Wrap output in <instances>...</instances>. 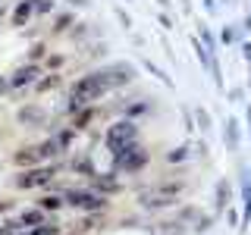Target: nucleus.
Here are the masks:
<instances>
[{
    "label": "nucleus",
    "mask_w": 251,
    "mask_h": 235,
    "mask_svg": "<svg viewBox=\"0 0 251 235\" xmlns=\"http://www.w3.org/2000/svg\"><path fill=\"white\" fill-rule=\"evenodd\" d=\"M148 166H151V147H145L141 141L132 144L126 154L110 157V169H113L116 176H138V172H145Z\"/></svg>",
    "instance_id": "nucleus-5"
},
{
    "label": "nucleus",
    "mask_w": 251,
    "mask_h": 235,
    "mask_svg": "<svg viewBox=\"0 0 251 235\" xmlns=\"http://www.w3.org/2000/svg\"><path fill=\"white\" fill-rule=\"evenodd\" d=\"M135 204L141 210H167V207H176V198H167V194H160L157 188L151 185V188H141V191L135 194Z\"/></svg>",
    "instance_id": "nucleus-11"
},
{
    "label": "nucleus",
    "mask_w": 251,
    "mask_h": 235,
    "mask_svg": "<svg viewBox=\"0 0 251 235\" xmlns=\"http://www.w3.org/2000/svg\"><path fill=\"white\" fill-rule=\"evenodd\" d=\"M157 3H160V6H167V10H170V0H157Z\"/></svg>",
    "instance_id": "nucleus-44"
},
{
    "label": "nucleus",
    "mask_w": 251,
    "mask_h": 235,
    "mask_svg": "<svg viewBox=\"0 0 251 235\" xmlns=\"http://www.w3.org/2000/svg\"><path fill=\"white\" fill-rule=\"evenodd\" d=\"M0 3H3V0H0Z\"/></svg>",
    "instance_id": "nucleus-46"
},
{
    "label": "nucleus",
    "mask_w": 251,
    "mask_h": 235,
    "mask_svg": "<svg viewBox=\"0 0 251 235\" xmlns=\"http://www.w3.org/2000/svg\"><path fill=\"white\" fill-rule=\"evenodd\" d=\"M113 16H116V22L123 25V31H132V16L123 10V6H113Z\"/></svg>",
    "instance_id": "nucleus-34"
},
{
    "label": "nucleus",
    "mask_w": 251,
    "mask_h": 235,
    "mask_svg": "<svg viewBox=\"0 0 251 235\" xmlns=\"http://www.w3.org/2000/svg\"><path fill=\"white\" fill-rule=\"evenodd\" d=\"M69 10H85V6H91V0H66Z\"/></svg>",
    "instance_id": "nucleus-38"
},
{
    "label": "nucleus",
    "mask_w": 251,
    "mask_h": 235,
    "mask_svg": "<svg viewBox=\"0 0 251 235\" xmlns=\"http://www.w3.org/2000/svg\"><path fill=\"white\" fill-rule=\"evenodd\" d=\"M220 3H232V0H220Z\"/></svg>",
    "instance_id": "nucleus-45"
},
{
    "label": "nucleus",
    "mask_w": 251,
    "mask_h": 235,
    "mask_svg": "<svg viewBox=\"0 0 251 235\" xmlns=\"http://www.w3.org/2000/svg\"><path fill=\"white\" fill-rule=\"evenodd\" d=\"M100 116H110V110H107L104 104H88V107H78L75 113H69V116H66V122L73 125L75 132H88L91 125L100 119Z\"/></svg>",
    "instance_id": "nucleus-9"
},
{
    "label": "nucleus",
    "mask_w": 251,
    "mask_h": 235,
    "mask_svg": "<svg viewBox=\"0 0 251 235\" xmlns=\"http://www.w3.org/2000/svg\"><path fill=\"white\" fill-rule=\"evenodd\" d=\"M157 22H160L163 28H173V16L170 13H160V16H157Z\"/></svg>",
    "instance_id": "nucleus-39"
},
{
    "label": "nucleus",
    "mask_w": 251,
    "mask_h": 235,
    "mask_svg": "<svg viewBox=\"0 0 251 235\" xmlns=\"http://www.w3.org/2000/svg\"><path fill=\"white\" fill-rule=\"evenodd\" d=\"M245 116H248V135H251V104L245 107Z\"/></svg>",
    "instance_id": "nucleus-42"
},
{
    "label": "nucleus",
    "mask_w": 251,
    "mask_h": 235,
    "mask_svg": "<svg viewBox=\"0 0 251 235\" xmlns=\"http://www.w3.org/2000/svg\"><path fill=\"white\" fill-rule=\"evenodd\" d=\"M75 22H78L75 10H69V6H66V10H60V6H57V13L50 16V28H47V35H50V38H63L69 28L75 25Z\"/></svg>",
    "instance_id": "nucleus-12"
},
{
    "label": "nucleus",
    "mask_w": 251,
    "mask_h": 235,
    "mask_svg": "<svg viewBox=\"0 0 251 235\" xmlns=\"http://www.w3.org/2000/svg\"><path fill=\"white\" fill-rule=\"evenodd\" d=\"M179 110H182V129L188 132V135H195V132H198V129H195V116H192V107H179Z\"/></svg>",
    "instance_id": "nucleus-32"
},
{
    "label": "nucleus",
    "mask_w": 251,
    "mask_h": 235,
    "mask_svg": "<svg viewBox=\"0 0 251 235\" xmlns=\"http://www.w3.org/2000/svg\"><path fill=\"white\" fill-rule=\"evenodd\" d=\"M192 116H195V129H198L201 135L207 138L210 132H214V116H210V110L201 107V104H195V107H192Z\"/></svg>",
    "instance_id": "nucleus-21"
},
{
    "label": "nucleus",
    "mask_w": 251,
    "mask_h": 235,
    "mask_svg": "<svg viewBox=\"0 0 251 235\" xmlns=\"http://www.w3.org/2000/svg\"><path fill=\"white\" fill-rule=\"evenodd\" d=\"M242 25H245V28H248V31H251V13H248V16H245V22H242Z\"/></svg>",
    "instance_id": "nucleus-43"
},
{
    "label": "nucleus",
    "mask_w": 251,
    "mask_h": 235,
    "mask_svg": "<svg viewBox=\"0 0 251 235\" xmlns=\"http://www.w3.org/2000/svg\"><path fill=\"white\" fill-rule=\"evenodd\" d=\"M154 188L160 194H167V198H182L185 194V188H188V182L185 179H179V176H167V179H160V182H154Z\"/></svg>",
    "instance_id": "nucleus-18"
},
{
    "label": "nucleus",
    "mask_w": 251,
    "mask_h": 235,
    "mask_svg": "<svg viewBox=\"0 0 251 235\" xmlns=\"http://www.w3.org/2000/svg\"><path fill=\"white\" fill-rule=\"evenodd\" d=\"M204 10L214 16V13H217V0H204Z\"/></svg>",
    "instance_id": "nucleus-41"
},
{
    "label": "nucleus",
    "mask_w": 251,
    "mask_h": 235,
    "mask_svg": "<svg viewBox=\"0 0 251 235\" xmlns=\"http://www.w3.org/2000/svg\"><path fill=\"white\" fill-rule=\"evenodd\" d=\"M47 53H50L47 41H31V44H28V50H25V63H41Z\"/></svg>",
    "instance_id": "nucleus-27"
},
{
    "label": "nucleus",
    "mask_w": 251,
    "mask_h": 235,
    "mask_svg": "<svg viewBox=\"0 0 251 235\" xmlns=\"http://www.w3.org/2000/svg\"><path fill=\"white\" fill-rule=\"evenodd\" d=\"M207 72H210V78H214L217 91H223V94H226V85H223V66H220V53H217L214 60H210V69H207Z\"/></svg>",
    "instance_id": "nucleus-28"
},
{
    "label": "nucleus",
    "mask_w": 251,
    "mask_h": 235,
    "mask_svg": "<svg viewBox=\"0 0 251 235\" xmlns=\"http://www.w3.org/2000/svg\"><path fill=\"white\" fill-rule=\"evenodd\" d=\"M63 166H66L69 176H82V179H88L98 172V166H94V154L85 147V151H75V154H66L63 157Z\"/></svg>",
    "instance_id": "nucleus-10"
},
{
    "label": "nucleus",
    "mask_w": 251,
    "mask_h": 235,
    "mask_svg": "<svg viewBox=\"0 0 251 235\" xmlns=\"http://www.w3.org/2000/svg\"><path fill=\"white\" fill-rule=\"evenodd\" d=\"M63 85H66V72H44V75L38 78L35 85H31V91H35L38 97H44V94H53V91H60Z\"/></svg>",
    "instance_id": "nucleus-15"
},
{
    "label": "nucleus",
    "mask_w": 251,
    "mask_h": 235,
    "mask_svg": "<svg viewBox=\"0 0 251 235\" xmlns=\"http://www.w3.org/2000/svg\"><path fill=\"white\" fill-rule=\"evenodd\" d=\"M188 44H192V50H195V57H198V63L204 69H210V60H214V53L207 50V47L201 44V38L198 35H188Z\"/></svg>",
    "instance_id": "nucleus-26"
},
{
    "label": "nucleus",
    "mask_w": 251,
    "mask_h": 235,
    "mask_svg": "<svg viewBox=\"0 0 251 235\" xmlns=\"http://www.w3.org/2000/svg\"><path fill=\"white\" fill-rule=\"evenodd\" d=\"M60 172H66L63 160L38 163V166H28V169H16V176L10 179V188H16V191H41V188H47Z\"/></svg>",
    "instance_id": "nucleus-2"
},
{
    "label": "nucleus",
    "mask_w": 251,
    "mask_h": 235,
    "mask_svg": "<svg viewBox=\"0 0 251 235\" xmlns=\"http://www.w3.org/2000/svg\"><path fill=\"white\" fill-rule=\"evenodd\" d=\"M214 201H217L214 216H223V210L229 207V201H232V182H229L226 176L217 179V185H214Z\"/></svg>",
    "instance_id": "nucleus-16"
},
{
    "label": "nucleus",
    "mask_w": 251,
    "mask_h": 235,
    "mask_svg": "<svg viewBox=\"0 0 251 235\" xmlns=\"http://www.w3.org/2000/svg\"><path fill=\"white\" fill-rule=\"evenodd\" d=\"M13 207H16V201H13V198H0V216H3V213H10Z\"/></svg>",
    "instance_id": "nucleus-37"
},
{
    "label": "nucleus",
    "mask_w": 251,
    "mask_h": 235,
    "mask_svg": "<svg viewBox=\"0 0 251 235\" xmlns=\"http://www.w3.org/2000/svg\"><path fill=\"white\" fill-rule=\"evenodd\" d=\"M10 163L16 169H28V166H38L41 163V157H38V147L35 141H25V144H19L16 151L10 154Z\"/></svg>",
    "instance_id": "nucleus-13"
},
{
    "label": "nucleus",
    "mask_w": 251,
    "mask_h": 235,
    "mask_svg": "<svg viewBox=\"0 0 251 235\" xmlns=\"http://www.w3.org/2000/svg\"><path fill=\"white\" fill-rule=\"evenodd\" d=\"M188 160H192V141H182V144L170 147V151L163 154V163H167V166H182Z\"/></svg>",
    "instance_id": "nucleus-19"
},
{
    "label": "nucleus",
    "mask_w": 251,
    "mask_h": 235,
    "mask_svg": "<svg viewBox=\"0 0 251 235\" xmlns=\"http://www.w3.org/2000/svg\"><path fill=\"white\" fill-rule=\"evenodd\" d=\"M141 66H145V69H148V72H151V75H157V78H160V82H163V85H167V88H173V78H170L167 72H163V69H160V66H157V63H154V60H148V57H145V60H141Z\"/></svg>",
    "instance_id": "nucleus-29"
},
{
    "label": "nucleus",
    "mask_w": 251,
    "mask_h": 235,
    "mask_svg": "<svg viewBox=\"0 0 251 235\" xmlns=\"http://www.w3.org/2000/svg\"><path fill=\"white\" fill-rule=\"evenodd\" d=\"M113 94V85H110V78L100 72V66L88 69V72H82L78 78L66 85V104H63L60 113L69 116L75 113L78 107H88V104H104V100Z\"/></svg>",
    "instance_id": "nucleus-1"
},
{
    "label": "nucleus",
    "mask_w": 251,
    "mask_h": 235,
    "mask_svg": "<svg viewBox=\"0 0 251 235\" xmlns=\"http://www.w3.org/2000/svg\"><path fill=\"white\" fill-rule=\"evenodd\" d=\"M53 13H57V0H35V19H44Z\"/></svg>",
    "instance_id": "nucleus-30"
},
{
    "label": "nucleus",
    "mask_w": 251,
    "mask_h": 235,
    "mask_svg": "<svg viewBox=\"0 0 251 235\" xmlns=\"http://www.w3.org/2000/svg\"><path fill=\"white\" fill-rule=\"evenodd\" d=\"M195 35H198V38H201V44H204V47H207V50L217 57V53H220V44H217V35L210 31L207 22H198V31H195Z\"/></svg>",
    "instance_id": "nucleus-25"
},
{
    "label": "nucleus",
    "mask_w": 251,
    "mask_h": 235,
    "mask_svg": "<svg viewBox=\"0 0 251 235\" xmlns=\"http://www.w3.org/2000/svg\"><path fill=\"white\" fill-rule=\"evenodd\" d=\"M242 35H245V25H242V22L223 25V28H220V44H223V47H232V44L242 41Z\"/></svg>",
    "instance_id": "nucleus-23"
},
{
    "label": "nucleus",
    "mask_w": 251,
    "mask_h": 235,
    "mask_svg": "<svg viewBox=\"0 0 251 235\" xmlns=\"http://www.w3.org/2000/svg\"><path fill=\"white\" fill-rule=\"evenodd\" d=\"M100 72L110 78V85H113V94H116V91L129 88V85H135L138 66H135V63H129V60H113V63H104V66H100Z\"/></svg>",
    "instance_id": "nucleus-7"
},
{
    "label": "nucleus",
    "mask_w": 251,
    "mask_h": 235,
    "mask_svg": "<svg viewBox=\"0 0 251 235\" xmlns=\"http://www.w3.org/2000/svg\"><path fill=\"white\" fill-rule=\"evenodd\" d=\"M242 94H245L242 88H229V91H226V100H229V104H239V100H242Z\"/></svg>",
    "instance_id": "nucleus-36"
},
{
    "label": "nucleus",
    "mask_w": 251,
    "mask_h": 235,
    "mask_svg": "<svg viewBox=\"0 0 251 235\" xmlns=\"http://www.w3.org/2000/svg\"><path fill=\"white\" fill-rule=\"evenodd\" d=\"M239 138H242V125L235 116H226L223 119V144H226V151L235 154L239 151Z\"/></svg>",
    "instance_id": "nucleus-17"
},
{
    "label": "nucleus",
    "mask_w": 251,
    "mask_h": 235,
    "mask_svg": "<svg viewBox=\"0 0 251 235\" xmlns=\"http://www.w3.org/2000/svg\"><path fill=\"white\" fill-rule=\"evenodd\" d=\"M35 19V0H16V6L10 10V25L13 28H28Z\"/></svg>",
    "instance_id": "nucleus-14"
},
{
    "label": "nucleus",
    "mask_w": 251,
    "mask_h": 235,
    "mask_svg": "<svg viewBox=\"0 0 251 235\" xmlns=\"http://www.w3.org/2000/svg\"><path fill=\"white\" fill-rule=\"evenodd\" d=\"M207 154H210V147H207V138H198L192 144V157H198V160H207Z\"/></svg>",
    "instance_id": "nucleus-33"
},
{
    "label": "nucleus",
    "mask_w": 251,
    "mask_h": 235,
    "mask_svg": "<svg viewBox=\"0 0 251 235\" xmlns=\"http://www.w3.org/2000/svg\"><path fill=\"white\" fill-rule=\"evenodd\" d=\"M16 223H19V229H35V226L47 223V213L41 207H28V210H22V213L16 216Z\"/></svg>",
    "instance_id": "nucleus-22"
},
{
    "label": "nucleus",
    "mask_w": 251,
    "mask_h": 235,
    "mask_svg": "<svg viewBox=\"0 0 251 235\" xmlns=\"http://www.w3.org/2000/svg\"><path fill=\"white\" fill-rule=\"evenodd\" d=\"M10 97V75H0V100Z\"/></svg>",
    "instance_id": "nucleus-35"
},
{
    "label": "nucleus",
    "mask_w": 251,
    "mask_h": 235,
    "mask_svg": "<svg viewBox=\"0 0 251 235\" xmlns=\"http://www.w3.org/2000/svg\"><path fill=\"white\" fill-rule=\"evenodd\" d=\"M66 63H69L66 50H50L41 60V69H44V72H63V66H66Z\"/></svg>",
    "instance_id": "nucleus-24"
},
{
    "label": "nucleus",
    "mask_w": 251,
    "mask_h": 235,
    "mask_svg": "<svg viewBox=\"0 0 251 235\" xmlns=\"http://www.w3.org/2000/svg\"><path fill=\"white\" fill-rule=\"evenodd\" d=\"M198 216H201V207H198V204H188V207L179 210V223L185 219V223H192V226H195V219H198Z\"/></svg>",
    "instance_id": "nucleus-31"
},
{
    "label": "nucleus",
    "mask_w": 251,
    "mask_h": 235,
    "mask_svg": "<svg viewBox=\"0 0 251 235\" xmlns=\"http://www.w3.org/2000/svg\"><path fill=\"white\" fill-rule=\"evenodd\" d=\"M16 122H19V129H25V132H41V129H50V113H47L41 104L28 100V104L16 107Z\"/></svg>",
    "instance_id": "nucleus-6"
},
{
    "label": "nucleus",
    "mask_w": 251,
    "mask_h": 235,
    "mask_svg": "<svg viewBox=\"0 0 251 235\" xmlns=\"http://www.w3.org/2000/svg\"><path fill=\"white\" fill-rule=\"evenodd\" d=\"M63 201H66L69 210H78V213H104L110 207V198L98 194L88 185H66L63 188Z\"/></svg>",
    "instance_id": "nucleus-4"
},
{
    "label": "nucleus",
    "mask_w": 251,
    "mask_h": 235,
    "mask_svg": "<svg viewBox=\"0 0 251 235\" xmlns=\"http://www.w3.org/2000/svg\"><path fill=\"white\" fill-rule=\"evenodd\" d=\"M35 207H41L44 213L50 216V213H60V210H66V201H63V194H57V191H44V194H38Z\"/></svg>",
    "instance_id": "nucleus-20"
},
{
    "label": "nucleus",
    "mask_w": 251,
    "mask_h": 235,
    "mask_svg": "<svg viewBox=\"0 0 251 235\" xmlns=\"http://www.w3.org/2000/svg\"><path fill=\"white\" fill-rule=\"evenodd\" d=\"M138 141H141V122H135V119L116 116V119L104 129V147L110 151V157L126 154L132 144H138Z\"/></svg>",
    "instance_id": "nucleus-3"
},
{
    "label": "nucleus",
    "mask_w": 251,
    "mask_h": 235,
    "mask_svg": "<svg viewBox=\"0 0 251 235\" xmlns=\"http://www.w3.org/2000/svg\"><path fill=\"white\" fill-rule=\"evenodd\" d=\"M242 57L251 63V41H242Z\"/></svg>",
    "instance_id": "nucleus-40"
},
{
    "label": "nucleus",
    "mask_w": 251,
    "mask_h": 235,
    "mask_svg": "<svg viewBox=\"0 0 251 235\" xmlns=\"http://www.w3.org/2000/svg\"><path fill=\"white\" fill-rule=\"evenodd\" d=\"M85 185L94 188L98 194H104V198H116V194H123V182H120V176H116L113 169H98L94 176L85 179Z\"/></svg>",
    "instance_id": "nucleus-8"
}]
</instances>
